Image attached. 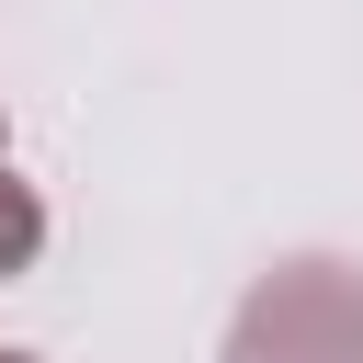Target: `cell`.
I'll return each mask as SVG.
<instances>
[{
  "instance_id": "obj_1",
  "label": "cell",
  "mask_w": 363,
  "mask_h": 363,
  "mask_svg": "<svg viewBox=\"0 0 363 363\" xmlns=\"http://www.w3.org/2000/svg\"><path fill=\"white\" fill-rule=\"evenodd\" d=\"M227 363H363V272L352 261H284L238 295Z\"/></svg>"
},
{
  "instance_id": "obj_2",
  "label": "cell",
  "mask_w": 363,
  "mask_h": 363,
  "mask_svg": "<svg viewBox=\"0 0 363 363\" xmlns=\"http://www.w3.org/2000/svg\"><path fill=\"white\" fill-rule=\"evenodd\" d=\"M34 250H45V204H34V182H11V159H0V284L34 272Z\"/></svg>"
},
{
  "instance_id": "obj_3",
  "label": "cell",
  "mask_w": 363,
  "mask_h": 363,
  "mask_svg": "<svg viewBox=\"0 0 363 363\" xmlns=\"http://www.w3.org/2000/svg\"><path fill=\"white\" fill-rule=\"evenodd\" d=\"M0 363H45V352H11V340H0Z\"/></svg>"
}]
</instances>
